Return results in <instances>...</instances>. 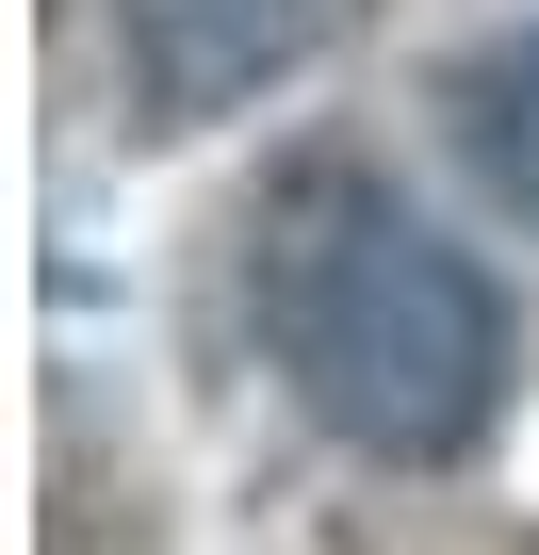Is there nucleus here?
Instances as JSON below:
<instances>
[]
</instances>
